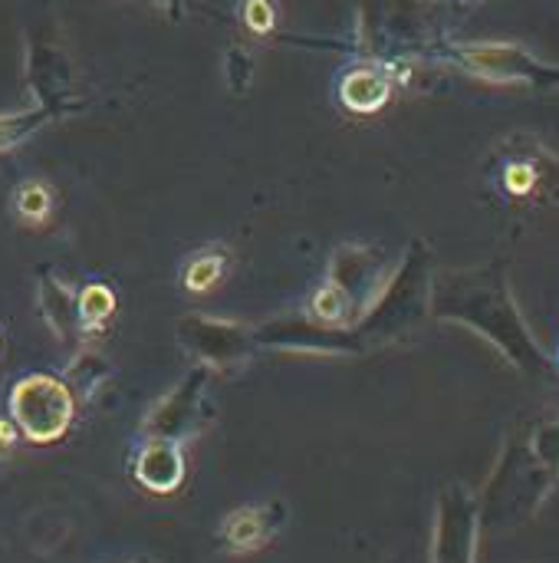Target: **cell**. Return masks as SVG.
<instances>
[{
	"label": "cell",
	"instance_id": "6",
	"mask_svg": "<svg viewBox=\"0 0 559 563\" xmlns=\"http://www.w3.org/2000/svg\"><path fill=\"white\" fill-rule=\"evenodd\" d=\"M76 399L69 386L59 376L49 373H33L13 383L7 396V412L16 426V432L36 445L59 442L72 419H76Z\"/></svg>",
	"mask_w": 559,
	"mask_h": 563
},
{
	"label": "cell",
	"instance_id": "22",
	"mask_svg": "<svg viewBox=\"0 0 559 563\" xmlns=\"http://www.w3.org/2000/svg\"><path fill=\"white\" fill-rule=\"evenodd\" d=\"M303 313L313 317L316 323H326V327H353V323H356V313H353L346 294H343L336 284H329L326 277H323V284L313 290V297L306 300V310H303Z\"/></svg>",
	"mask_w": 559,
	"mask_h": 563
},
{
	"label": "cell",
	"instance_id": "20",
	"mask_svg": "<svg viewBox=\"0 0 559 563\" xmlns=\"http://www.w3.org/2000/svg\"><path fill=\"white\" fill-rule=\"evenodd\" d=\"M53 119H56V106L53 102H40V106L16 109V112H3L0 115V152L16 148L20 142H26L33 132H40Z\"/></svg>",
	"mask_w": 559,
	"mask_h": 563
},
{
	"label": "cell",
	"instance_id": "15",
	"mask_svg": "<svg viewBox=\"0 0 559 563\" xmlns=\"http://www.w3.org/2000/svg\"><path fill=\"white\" fill-rule=\"evenodd\" d=\"M280 521H283L280 505H257V508L231 511V515L221 521V544H224L231 554L260 551L264 544H270V538L277 534Z\"/></svg>",
	"mask_w": 559,
	"mask_h": 563
},
{
	"label": "cell",
	"instance_id": "1",
	"mask_svg": "<svg viewBox=\"0 0 559 563\" xmlns=\"http://www.w3.org/2000/svg\"><path fill=\"white\" fill-rule=\"evenodd\" d=\"M428 313L445 323L468 327L484 343H491L514 369L534 379L554 373V360L534 336L517 303L511 271L501 261L435 271Z\"/></svg>",
	"mask_w": 559,
	"mask_h": 563
},
{
	"label": "cell",
	"instance_id": "21",
	"mask_svg": "<svg viewBox=\"0 0 559 563\" xmlns=\"http://www.w3.org/2000/svg\"><path fill=\"white\" fill-rule=\"evenodd\" d=\"M76 303H79L82 330H86V336H92V333H102L105 323L112 320V313H115V290L109 284H102V280H92L82 290H76Z\"/></svg>",
	"mask_w": 559,
	"mask_h": 563
},
{
	"label": "cell",
	"instance_id": "25",
	"mask_svg": "<svg viewBox=\"0 0 559 563\" xmlns=\"http://www.w3.org/2000/svg\"><path fill=\"white\" fill-rule=\"evenodd\" d=\"M16 426H13V419H10V412L7 409H0V455H7L10 449H13V442H16Z\"/></svg>",
	"mask_w": 559,
	"mask_h": 563
},
{
	"label": "cell",
	"instance_id": "17",
	"mask_svg": "<svg viewBox=\"0 0 559 563\" xmlns=\"http://www.w3.org/2000/svg\"><path fill=\"white\" fill-rule=\"evenodd\" d=\"M231 251L224 244H208L198 247L191 257H185L181 264V287L188 294H211L214 287L224 284V277L231 274Z\"/></svg>",
	"mask_w": 559,
	"mask_h": 563
},
{
	"label": "cell",
	"instance_id": "13",
	"mask_svg": "<svg viewBox=\"0 0 559 563\" xmlns=\"http://www.w3.org/2000/svg\"><path fill=\"white\" fill-rule=\"evenodd\" d=\"M395 79L389 73L385 63L376 59H356L353 66H346L336 76V99L346 112L356 115H372L382 112L389 106V99L395 96Z\"/></svg>",
	"mask_w": 559,
	"mask_h": 563
},
{
	"label": "cell",
	"instance_id": "24",
	"mask_svg": "<svg viewBox=\"0 0 559 563\" xmlns=\"http://www.w3.org/2000/svg\"><path fill=\"white\" fill-rule=\"evenodd\" d=\"M241 23L254 36H270L280 23L277 0H241Z\"/></svg>",
	"mask_w": 559,
	"mask_h": 563
},
{
	"label": "cell",
	"instance_id": "9",
	"mask_svg": "<svg viewBox=\"0 0 559 563\" xmlns=\"http://www.w3.org/2000/svg\"><path fill=\"white\" fill-rule=\"evenodd\" d=\"M208 383H211V369L204 366H191L142 419V439L145 442H171V445H185L191 442L201 426L208 422V409H204V396H208Z\"/></svg>",
	"mask_w": 559,
	"mask_h": 563
},
{
	"label": "cell",
	"instance_id": "5",
	"mask_svg": "<svg viewBox=\"0 0 559 563\" xmlns=\"http://www.w3.org/2000/svg\"><path fill=\"white\" fill-rule=\"evenodd\" d=\"M435 63H445L465 76L494 86L559 89V63L540 59L534 49L514 40H451L435 49Z\"/></svg>",
	"mask_w": 559,
	"mask_h": 563
},
{
	"label": "cell",
	"instance_id": "19",
	"mask_svg": "<svg viewBox=\"0 0 559 563\" xmlns=\"http://www.w3.org/2000/svg\"><path fill=\"white\" fill-rule=\"evenodd\" d=\"M109 376H112L109 363L96 350H86V343H82L79 350H72V360H69V369H66L63 383L69 386L76 406H82L109 383Z\"/></svg>",
	"mask_w": 559,
	"mask_h": 563
},
{
	"label": "cell",
	"instance_id": "2",
	"mask_svg": "<svg viewBox=\"0 0 559 563\" xmlns=\"http://www.w3.org/2000/svg\"><path fill=\"white\" fill-rule=\"evenodd\" d=\"M559 485V416H544L514 432L488 475L478 501L481 525H521L540 511Z\"/></svg>",
	"mask_w": 559,
	"mask_h": 563
},
{
	"label": "cell",
	"instance_id": "4",
	"mask_svg": "<svg viewBox=\"0 0 559 563\" xmlns=\"http://www.w3.org/2000/svg\"><path fill=\"white\" fill-rule=\"evenodd\" d=\"M432 277H435V254L422 238H415L405 247L402 261L392 267V274H389L382 294L376 297V303L353 327L356 336L362 340L366 353L409 336L428 317Z\"/></svg>",
	"mask_w": 559,
	"mask_h": 563
},
{
	"label": "cell",
	"instance_id": "26",
	"mask_svg": "<svg viewBox=\"0 0 559 563\" xmlns=\"http://www.w3.org/2000/svg\"><path fill=\"white\" fill-rule=\"evenodd\" d=\"M165 7H168V13L178 20V16H181V10H185V0H165Z\"/></svg>",
	"mask_w": 559,
	"mask_h": 563
},
{
	"label": "cell",
	"instance_id": "8",
	"mask_svg": "<svg viewBox=\"0 0 559 563\" xmlns=\"http://www.w3.org/2000/svg\"><path fill=\"white\" fill-rule=\"evenodd\" d=\"M175 336L188 356H194L198 366L211 373H231L254 360L257 336L250 323L211 317V313H185L175 323Z\"/></svg>",
	"mask_w": 559,
	"mask_h": 563
},
{
	"label": "cell",
	"instance_id": "10",
	"mask_svg": "<svg viewBox=\"0 0 559 563\" xmlns=\"http://www.w3.org/2000/svg\"><path fill=\"white\" fill-rule=\"evenodd\" d=\"M257 346L277 353H303V356H362V340L353 327H326L306 313H283L254 327Z\"/></svg>",
	"mask_w": 559,
	"mask_h": 563
},
{
	"label": "cell",
	"instance_id": "12",
	"mask_svg": "<svg viewBox=\"0 0 559 563\" xmlns=\"http://www.w3.org/2000/svg\"><path fill=\"white\" fill-rule=\"evenodd\" d=\"M395 264H389V257L382 254V247H372V244H339L333 254H329V264H326V280L336 284L353 313H356V323L359 317L376 303V297L382 294L389 274H392ZM353 323V327H356Z\"/></svg>",
	"mask_w": 559,
	"mask_h": 563
},
{
	"label": "cell",
	"instance_id": "18",
	"mask_svg": "<svg viewBox=\"0 0 559 563\" xmlns=\"http://www.w3.org/2000/svg\"><path fill=\"white\" fill-rule=\"evenodd\" d=\"M10 211L30 231L46 228L53 221V214H56V195H53L49 181H43V178H23V181H16V188L10 195Z\"/></svg>",
	"mask_w": 559,
	"mask_h": 563
},
{
	"label": "cell",
	"instance_id": "3",
	"mask_svg": "<svg viewBox=\"0 0 559 563\" xmlns=\"http://www.w3.org/2000/svg\"><path fill=\"white\" fill-rule=\"evenodd\" d=\"M445 30L432 0H362L356 10V56L376 63L428 59L441 46Z\"/></svg>",
	"mask_w": 559,
	"mask_h": 563
},
{
	"label": "cell",
	"instance_id": "27",
	"mask_svg": "<svg viewBox=\"0 0 559 563\" xmlns=\"http://www.w3.org/2000/svg\"><path fill=\"white\" fill-rule=\"evenodd\" d=\"M132 563H155V561H132Z\"/></svg>",
	"mask_w": 559,
	"mask_h": 563
},
{
	"label": "cell",
	"instance_id": "23",
	"mask_svg": "<svg viewBox=\"0 0 559 563\" xmlns=\"http://www.w3.org/2000/svg\"><path fill=\"white\" fill-rule=\"evenodd\" d=\"M254 69H257V63H254L250 46L231 43V46H227V56H224V79H227V86H231L234 96L250 92V86H254Z\"/></svg>",
	"mask_w": 559,
	"mask_h": 563
},
{
	"label": "cell",
	"instance_id": "7",
	"mask_svg": "<svg viewBox=\"0 0 559 563\" xmlns=\"http://www.w3.org/2000/svg\"><path fill=\"white\" fill-rule=\"evenodd\" d=\"M491 181L511 201H547L559 195V158L530 135H507L491 155Z\"/></svg>",
	"mask_w": 559,
	"mask_h": 563
},
{
	"label": "cell",
	"instance_id": "16",
	"mask_svg": "<svg viewBox=\"0 0 559 563\" xmlns=\"http://www.w3.org/2000/svg\"><path fill=\"white\" fill-rule=\"evenodd\" d=\"M188 462L181 445L171 442H145L135 459V482L152 495H175L185 485Z\"/></svg>",
	"mask_w": 559,
	"mask_h": 563
},
{
	"label": "cell",
	"instance_id": "11",
	"mask_svg": "<svg viewBox=\"0 0 559 563\" xmlns=\"http://www.w3.org/2000/svg\"><path fill=\"white\" fill-rule=\"evenodd\" d=\"M478 498L461 485H448L435 505L432 563H478Z\"/></svg>",
	"mask_w": 559,
	"mask_h": 563
},
{
	"label": "cell",
	"instance_id": "14",
	"mask_svg": "<svg viewBox=\"0 0 559 563\" xmlns=\"http://www.w3.org/2000/svg\"><path fill=\"white\" fill-rule=\"evenodd\" d=\"M36 307L49 327V333L72 353L86 343V330L79 320V303H76V290L59 280L49 267H43L36 274Z\"/></svg>",
	"mask_w": 559,
	"mask_h": 563
}]
</instances>
